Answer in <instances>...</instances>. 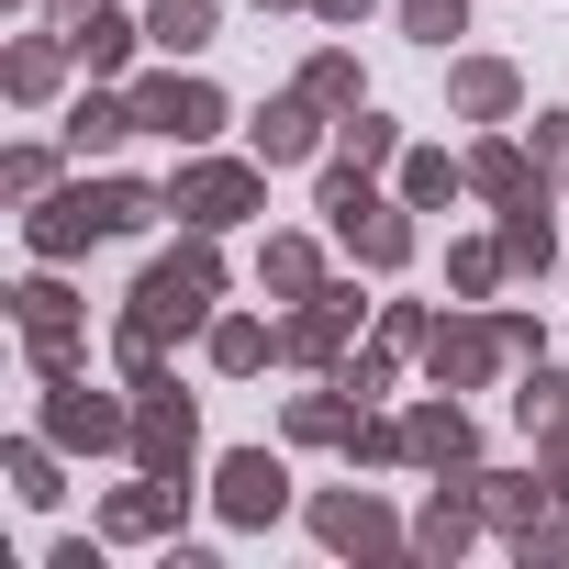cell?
Masks as SVG:
<instances>
[{
	"mask_svg": "<svg viewBox=\"0 0 569 569\" xmlns=\"http://www.w3.org/2000/svg\"><path fill=\"white\" fill-rule=\"evenodd\" d=\"M212 291H223L212 246H179V257H157V268H146L134 325H123V358H134V380H157V336H168V325H201V302H212Z\"/></svg>",
	"mask_w": 569,
	"mask_h": 569,
	"instance_id": "1",
	"label": "cell"
},
{
	"mask_svg": "<svg viewBox=\"0 0 569 569\" xmlns=\"http://www.w3.org/2000/svg\"><path fill=\"white\" fill-rule=\"evenodd\" d=\"M325 212L347 223V246H358L369 268H402V257H413V223H402V212H380V201L358 190V168H336V179H325Z\"/></svg>",
	"mask_w": 569,
	"mask_h": 569,
	"instance_id": "2",
	"label": "cell"
},
{
	"mask_svg": "<svg viewBox=\"0 0 569 569\" xmlns=\"http://www.w3.org/2000/svg\"><path fill=\"white\" fill-rule=\"evenodd\" d=\"M134 123H157V134H179V146H190V134H212V123H223V101H212L201 79H146V90H134Z\"/></svg>",
	"mask_w": 569,
	"mask_h": 569,
	"instance_id": "3",
	"label": "cell"
},
{
	"mask_svg": "<svg viewBox=\"0 0 569 569\" xmlns=\"http://www.w3.org/2000/svg\"><path fill=\"white\" fill-rule=\"evenodd\" d=\"M134 447H146V480H179V469H190V402L146 380V425H134Z\"/></svg>",
	"mask_w": 569,
	"mask_h": 569,
	"instance_id": "4",
	"label": "cell"
},
{
	"mask_svg": "<svg viewBox=\"0 0 569 569\" xmlns=\"http://www.w3.org/2000/svg\"><path fill=\"white\" fill-rule=\"evenodd\" d=\"M279 502H291V491H279V458H268V447L223 458V513H234V525H268Z\"/></svg>",
	"mask_w": 569,
	"mask_h": 569,
	"instance_id": "5",
	"label": "cell"
},
{
	"mask_svg": "<svg viewBox=\"0 0 569 569\" xmlns=\"http://www.w3.org/2000/svg\"><path fill=\"white\" fill-rule=\"evenodd\" d=\"M179 212H190V223H246V212H257V179H246V168H190V179H179Z\"/></svg>",
	"mask_w": 569,
	"mask_h": 569,
	"instance_id": "6",
	"label": "cell"
},
{
	"mask_svg": "<svg viewBox=\"0 0 569 569\" xmlns=\"http://www.w3.org/2000/svg\"><path fill=\"white\" fill-rule=\"evenodd\" d=\"M502 347H525V325H458V336H436V369L447 380H480Z\"/></svg>",
	"mask_w": 569,
	"mask_h": 569,
	"instance_id": "7",
	"label": "cell"
},
{
	"mask_svg": "<svg viewBox=\"0 0 569 569\" xmlns=\"http://www.w3.org/2000/svg\"><path fill=\"white\" fill-rule=\"evenodd\" d=\"M257 157H268V168L313 157V90H302V101H279V112H257Z\"/></svg>",
	"mask_w": 569,
	"mask_h": 569,
	"instance_id": "8",
	"label": "cell"
},
{
	"mask_svg": "<svg viewBox=\"0 0 569 569\" xmlns=\"http://www.w3.org/2000/svg\"><path fill=\"white\" fill-rule=\"evenodd\" d=\"M68 46H79L90 68H123V46H134V34H123V23L101 12V0H68Z\"/></svg>",
	"mask_w": 569,
	"mask_h": 569,
	"instance_id": "9",
	"label": "cell"
},
{
	"mask_svg": "<svg viewBox=\"0 0 569 569\" xmlns=\"http://www.w3.org/2000/svg\"><path fill=\"white\" fill-rule=\"evenodd\" d=\"M23 336H34L46 369H68V291H46V279H34V291H23Z\"/></svg>",
	"mask_w": 569,
	"mask_h": 569,
	"instance_id": "10",
	"label": "cell"
},
{
	"mask_svg": "<svg viewBox=\"0 0 569 569\" xmlns=\"http://www.w3.org/2000/svg\"><path fill=\"white\" fill-rule=\"evenodd\" d=\"M402 447H413V458H436V469H458V458H469V425H458V402L413 413V425H402Z\"/></svg>",
	"mask_w": 569,
	"mask_h": 569,
	"instance_id": "11",
	"label": "cell"
},
{
	"mask_svg": "<svg viewBox=\"0 0 569 569\" xmlns=\"http://www.w3.org/2000/svg\"><path fill=\"white\" fill-rule=\"evenodd\" d=\"M458 112H480V123H491V112H513V68L469 57V68H458Z\"/></svg>",
	"mask_w": 569,
	"mask_h": 569,
	"instance_id": "12",
	"label": "cell"
},
{
	"mask_svg": "<svg viewBox=\"0 0 569 569\" xmlns=\"http://www.w3.org/2000/svg\"><path fill=\"white\" fill-rule=\"evenodd\" d=\"M513 413H525L536 436H569V380H558V369H536V380L513 391Z\"/></svg>",
	"mask_w": 569,
	"mask_h": 569,
	"instance_id": "13",
	"label": "cell"
},
{
	"mask_svg": "<svg viewBox=\"0 0 569 569\" xmlns=\"http://www.w3.org/2000/svg\"><path fill=\"white\" fill-rule=\"evenodd\" d=\"M146 34H157L168 57H190V46L212 34V0H157V23H146Z\"/></svg>",
	"mask_w": 569,
	"mask_h": 569,
	"instance_id": "14",
	"label": "cell"
},
{
	"mask_svg": "<svg viewBox=\"0 0 569 569\" xmlns=\"http://www.w3.org/2000/svg\"><path fill=\"white\" fill-rule=\"evenodd\" d=\"M469 179H480L491 201H536V179H525V157H513V146H480V157H469Z\"/></svg>",
	"mask_w": 569,
	"mask_h": 569,
	"instance_id": "15",
	"label": "cell"
},
{
	"mask_svg": "<svg viewBox=\"0 0 569 569\" xmlns=\"http://www.w3.org/2000/svg\"><path fill=\"white\" fill-rule=\"evenodd\" d=\"M313 525H325L336 547H391V513H369V502H325Z\"/></svg>",
	"mask_w": 569,
	"mask_h": 569,
	"instance_id": "16",
	"label": "cell"
},
{
	"mask_svg": "<svg viewBox=\"0 0 569 569\" xmlns=\"http://www.w3.org/2000/svg\"><path fill=\"white\" fill-rule=\"evenodd\" d=\"M112 134H134V101H79V123H68V146L90 157V146H112Z\"/></svg>",
	"mask_w": 569,
	"mask_h": 569,
	"instance_id": "17",
	"label": "cell"
},
{
	"mask_svg": "<svg viewBox=\"0 0 569 569\" xmlns=\"http://www.w3.org/2000/svg\"><path fill=\"white\" fill-rule=\"evenodd\" d=\"M57 436H68V447H112L123 413H112V402H57Z\"/></svg>",
	"mask_w": 569,
	"mask_h": 569,
	"instance_id": "18",
	"label": "cell"
},
{
	"mask_svg": "<svg viewBox=\"0 0 569 569\" xmlns=\"http://www.w3.org/2000/svg\"><path fill=\"white\" fill-rule=\"evenodd\" d=\"M336 336H347V291H325V313H302V325H291V347H302V358H336Z\"/></svg>",
	"mask_w": 569,
	"mask_h": 569,
	"instance_id": "19",
	"label": "cell"
},
{
	"mask_svg": "<svg viewBox=\"0 0 569 569\" xmlns=\"http://www.w3.org/2000/svg\"><path fill=\"white\" fill-rule=\"evenodd\" d=\"M402 23H413V34H425V46H447V34H458V23H469V0H402Z\"/></svg>",
	"mask_w": 569,
	"mask_h": 569,
	"instance_id": "20",
	"label": "cell"
},
{
	"mask_svg": "<svg viewBox=\"0 0 569 569\" xmlns=\"http://www.w3.org/2000/svg\"><path fill=\"white\" fill-rule=\"evenodd\" d=\"M212 358H223V369H257V358H268V336L234 313V325H212Z\"/></svg>",
	"mask_w": 569,
	"mask_h": 569,
	"instance_id": "21",
	"label": "cell"
},
{
	"mask_svg": "<svg viewBox=\"0 0 569 569\" xmlns=\"http://www.w3.org/2000/svg\"><path fill=\"white\" fill-rule=\"evenodd\" d=\"M458 536H469V502H436V513H425V525H413V547H425V558H447V547H458Z\"/></svg>",
	"mask_w": 569,
	"mask_h": 569,
	"instance_id": "22",
	"label": "cell"
},
{
	"mask_svg": "<svg viewBox=\"0 0 569 569\" xmlns=\"http://www.w3.org/2000/svg\"><path fill=\"white\" fill-rule=\"evenodd\" d=\"M12 90L46 101V90H57V46H23V57H12Z\"/></svg>",
	"mask_w": 569,
	"mask_h": 569,
	"instance_id": "23",
	"label": "cell"
},
{
	"mask_svg": "<svg viewBox=\"0 0 569 569\" xmlns=\"http://www.w3.org/2000/svg\"><path fill=\"white\" fill-rule=\"evenodd\" d=\"M302 90H313V101H358V68H347V57H313V79H302Z\"/></svg>",
	"mask_w": 569,
	"mask_h": 569,
	"instance_id": "24",
	"label": "cell"
},
{
	"mask_svg": "<svg viewBox=\"0 0 569 569\" xmlns=\"http://www.w3.org/2000/svg\"><path fill=\"white\" fill-rule=\"evenodd\" d=\"M380 157H391V123L358 112V123H347V168H380Z\"/></svg>",
	"mask_w": 569,
	"mask_h": 569,
	"instance_id": "25",
	"label": "cell"
},
{
	"mask_svg": "<svg viewBox=\"0 0 569 569\" xmlns=\"http://www.w3.org/2000/svg\"><path fill=\"white\" fill-rule=\"evenodd\" d=\"M402 190H413V201H447V190H458V168H447V157H413V168H402Z\"/></svg>",
	"mask_w": 569,
	"mask_h": 569,
	"instance_id": "26",
	"label": "cell"
},
{
	"mask_svg": "<svg viewBox=\"0 0 569 569\" xmlns=\"http://www.w3.org/2000/svg\"><path fill=\"white\" fill-rule=\"evenodd\" d=\"M112 525H123V536H146V525H168V491H123V502H112Z\"/></svg>",
	"mask_w": 569,
	"mask_h": 569,
	"instance_id": "27",
	"label": "cell"
},
{
	"mask_svg": "<svg viewBox=\"0 0 569 569\" xmlns=\"http://www.w3.org/2000/svg\"><path fill=\"white\" fill-rule=\"evenodd\" d=\"M268 279L279 291H313V246H268Z\"/></svg>",
	"mask_w": 569,
	"mask_h": 569,
	"instance_id": "28",
	"label": "cell"
},
{
	"mask_svg": "<svg viewBox=\"0 0 569 569\" xmlns=\"http://www.w3.org/2000/svg\"><path fill=\"white\" fill-rule=\"evenodd\" d=\"M313 12H325V23H358V12H369V0H313Z\"/></svg>",
	"mask_w": 569,
	"mask_h": 569,
	"instance_id": "29",
	"label": "cell"
}]
</instances>
